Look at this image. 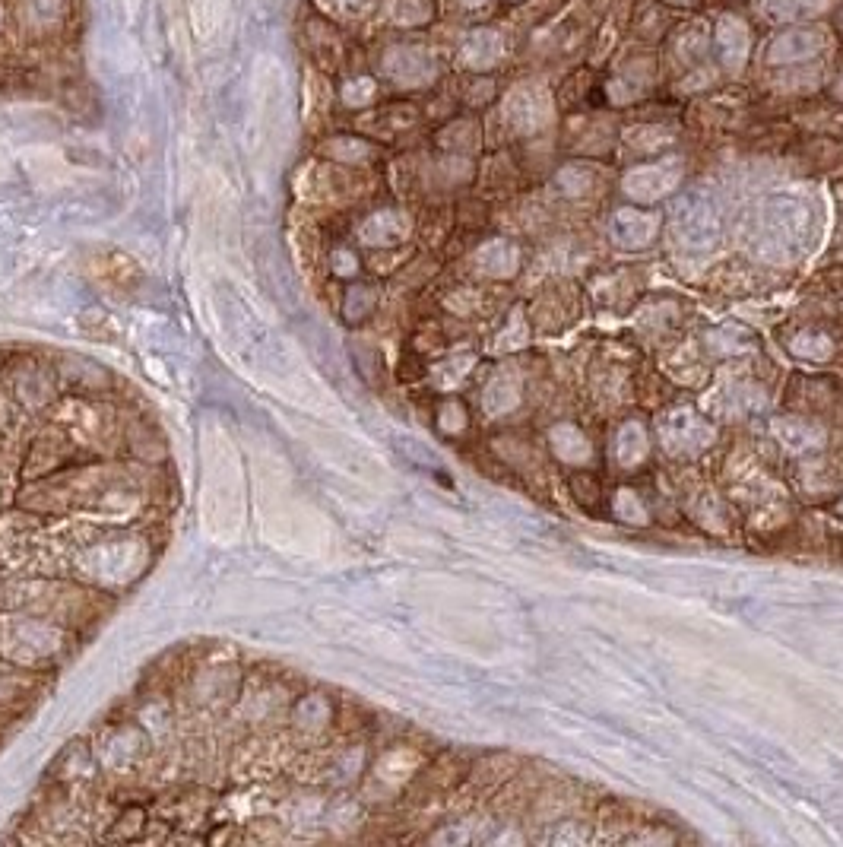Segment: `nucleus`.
<instances>
[{
	"mask_svg": "<svg viewBox=\"0 0 843 847\" xmlns=\"http://www.w3.org/2000/svg\"><path fill=\"white\" fill-rule=\"evenodd\" d=\"M840 511H843V502H840Z\"/></svg>",
	"mask_w": 843,
	"mask_h": 847,
	"instance_id": "15",
	"label": "nucleus"
},
{
	"mask_svg": "<svg viewBox=\"0 0 843 847\" xmlns=\"http://www.w3.org/2000/svg\"><path fill=\"white\" fill-rule=\"evenodd\" d=\"M99 273L108 286H115L121 292H134L143 283V273L137 270V264L124 254H111L105 264H99Z\"/></svg>",
	"mask_w": 843,
	"mask_h": 847,
	"instance_id": "8",
	"label": "nucleus"
},
{
	"mask_svg": "<svg viewBox=\"0 0 843 847\" xmlns=\"http://www.w3.org/2000/svg\"><path fill=\"white\" fill-rule=\"evenodd\" d=\"M672 226L679 238L695 251H707L720 238V210L704 191H688L672 207Z\"/></svg>",
	"mask_w": 843,
	"mask_h": 847,
	"instance_id": "2",
	"label": "nucleus"
},
{
	"mask_svg": "<svg viewBox=\"0 0 843 847\" xmlns=\"http://www.w3.org/2000/svg\"><path fill=\"white\" fill-rule=\"evenodd\" d=\"M615 518H622L628 524H644L647 511H644L641 499L631 489H622V492L615 495Z\"/></svg>",
	"mask_w": 843,
	"mask_h": 847,
	"instance_id": "14",
	"label": "nucleus"
},
{
	"mask_svg": "<svg viewBox=\"0 0 843 847\" xmlns=\"http://www.w3.org/2000/svg\"><path fill=\"white\" fill-rule=\"evenodd\" d=\"M676 181H679V165H644V169H634L625 178V191L634 200H657L676 188Z\"/></svg>",
	"mask_w": 843,
	"mask_h": 847,
	"instance_id": "5",
	"label": "nucleus"
},
{
	"mask_svg": "<svg viewBox=\"0 0 843 847\" xmlns=\"http://www.w3.org/2000/svg\"><path fill=\"white\" fill-rule=\"evenodd\" d=\"M517 403H520V381H517L511 372L495 375V378L489 381V388H485V397H482L485 413H492V416L511 413Z\"/></svg>",
	"mask_w": 843,
	"mask_h": 847,
	"instance_id": "7",
	"label": "nucleus"
},
{
	"mask_svg": "<svg viewBox=\"0 0 843 847\" xmlns=\"http://www.w3.org/2000/svg\"><path fill=\"white\" fill-rule=\"evenodd\" d=\"M83 318L96 321V327H92V324H83V330H86V334L99 337V340H105V343H118V337H121V327L115 324V318H111L108 311H102V308H89V311H83Z\"/></svg>",
	"mask_w": 843,
	"mask_h": 847,
	"instance_id": "13",
	"label": "nucleus"
},
{
	"mask_svg": "<svg viewBox=\"0 0 843 847\" xmlns=\"http://www.w3.org/2000/svg\"><path fill=\"white\" fill-rule=\"evenodd\" d=\"M647 432L638 426V422H625L622 429L615 432V441H612V457L618 467L625 470H634L641 464V460L647 457Z\"/></svg>",
	"mask_w": 843,
	"mask_h": 847,
	"instance_id": "6",
	"label": "nucleus"
},
{
	"mask_svg": "<svg viewBox=\"0 0 843 847\" xmlns=\"http://www.w3.org/2000/svg\"><path fill=\"white\" fill-rule=\"evenodd\" d=\"M660 441L669 454H698L717 438V429L695 410H672L657 422Z\"/></svg>",
	"mask_w": 843,
	"mask_h": 847,
	"instance_id": "3",
	"label": "nucleus"
},
{
	"mask_svg": "<svg viewBox=\"0 0 843 847\" xmlns=\"http://www.w3.org/2000/svg\"><path fill=\"white\" fill-rule=\"evenodd\" d=\"M552 448L565 464H587L590 460V441L574 426H555L552 429Z\"/></svg>",
	"mask_w": 843,
	"mask_h": 847,
	"instance_id": "9",
	"label": "nucleus"
},
{
	"mask_svg": "<svg viewBox=\"0 0 843 847\" xmlns=\"http://www.w3.org/2000/svg\"><path fill=\"white\" fill-rule=\"evenodd\" d=\"M812 210L799 204V200H771L761 216V238L771 257L780 261H793L805 248L812 245Z\"/></svg>",
	"mask_w": 843,
	"mask_h": 847,
	"instance_id": "1",
	"label": "nucleus"
},
{
	"mask_svg": "<svg viewBox=\"0 0 843 847\" xmlns=\"http://www.w3.org/2000/svg\"><path fill=\"white\" fill-rule=\"evenodd\" d=\"M777 438L783 441L786 448L793 451H812V448H821V432H815L812 426H802V422H777L774 426Z\"/></svg>",
	"mask_w": 843,
	"mask_h": 847,
	"instance_id": "11",
	"label": "nucleus"
},
{
	"mask_svg": "<svg viewBox=\"0 0 843 847\" xmlns=\"http://www.w3.org/2000/svg\"><path fill=\"white\" fill-rule=\"evenodd\" d=\"M517 261H520V251L511 242H501V238L479 251V267L492 276H511L517 270Z\"/></svg>",
	"mask_w": 843,
	"mask_h": 847,
	"instance_id": "10",
	"label": "nucleus"
},
{
	"mask_svg": "<svg viewBox=\"0 0 843 847\" xmlns=\"http://www.w3.org/2000/svg\"><path fill=\"white\" fill-rule=\"evenodd\" d=\"M657 232H660V216H653V213L625 207L612 216V242L618 248H628V251L647 248L653 238H657Z\"/></svg>",
	"mask_w": 843,
	"mask_h": 847,
	"instance_id": "4",
	"label": "nucleus"
},
{
	"mask_svg": "<svg viewBox=\"0 0 843 847\" xmlns=\"http://www.w3.org/2000/svg\"><path fill=\"white\" fill-rule=\"evenodd\" d=\"M790 349L796 356L802 359H828L834 353V343L824 337V334H815V330H805V334L793 337L790 340Z\"/></svg>",
	"mask_w": 843,
	"mask_h": 847,
	"instance_id": "12",
	"label": "nucleus"
}]
</instances>
